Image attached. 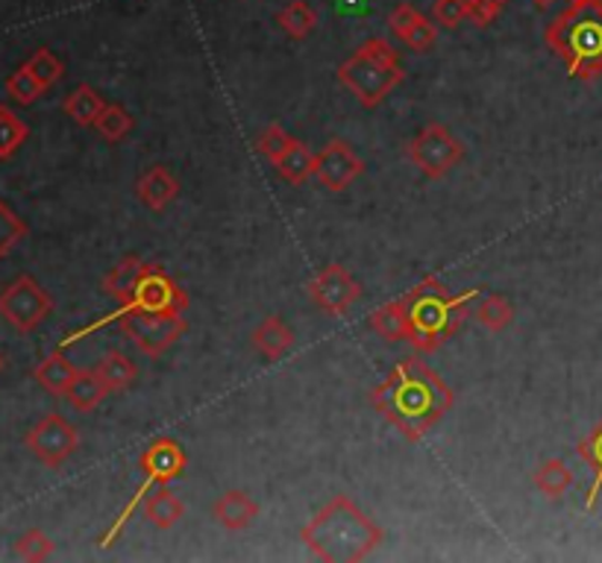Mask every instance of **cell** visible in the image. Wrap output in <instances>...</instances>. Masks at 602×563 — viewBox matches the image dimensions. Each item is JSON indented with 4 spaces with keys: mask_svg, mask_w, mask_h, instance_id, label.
<instances>
[{
    "mask_svg": "<svg viewBox=\"0 0 602 563\" xmlns=\"http://www.w3.org/2000/svg\"><path fill=\"white\" fill-rule=\"evenodd\" d=\"M371 405L405 441L418 443L453 411L455 393L421 355H409L373 388Z\"/></svg>",
    "mask_w": 602,
    "mask_h": 563,
    "instance_id": "1",
    "label": "cell"
},
{
    "mask_svg": "<svg viewBox=\"0 0 602 563\" xmlns=\"http://www.w3.org/2000/svg\"><path fill=\"white\" fill-rule=\"evenodd\" d=\"M382 537L385 531L344 493L332 496L300 531V540L312 557L327 563L364 561L380 546Z\"/></svg>",
    "mask_w": 602,
    "mask_h": 563,
    "instance_id": "2",
    "label": "cell"
},
{
    "mask_svg": "<svg viewBox=\"0 0 602 563\" xmlns=\"http://www.w3.org/2000/svg\"><path fill=\"white\" fill-rule=\"evenodd\" d=\"M476 294V288L453 294L438 277H423L403 296L405 314H409V343L418 352H435L438 346H444L468 320Z\"/></svg>",
    "mask_w": 602,
    "mask_h": 563,
    "instance_id": "3",
    "label": "cell"
},
{
    "mask_svg": "<svg viewBox=\"0 0 602 563\" xmlns=\"http://www.w3.org/2000/svg\"><path fill=\"white\" fill-rule=\"evenodd\" d=\"M544 41L573 80L594 82L602 74V0H570L546 24Z\"/></svg>",
    "mask_w": 602,
    "mask_h": 563,
    "instance_id": "4",
    "label": "cell"
},
{
    "mask_svg": "<svg viewBox=\"0 0 602 563\" xmlns=\"http://www.w3.org/2000/svg\"><path fill=\"white\" fill-rule=\"evenodd\" d=\"M405 80L397 48L382 36L362 41L339 66V82L364 109H377Z\"/></svg>",
    "mask_w": 602,
    "mask_h": 563,
    "instance_id": "5",
    "label": "cell"
},
{
    "mask_svg": "<svg viewBox=\"0 0 602 563\" xmlns=\"http://www.w3.org/2000/svg\"><path fill=\"white\" fill-rule=\"evenodd\" d=\"M53 311V296L44 291L33 277L12 279L3 291H0V318L7 320L9 326L30 335L33 329H39Z\"/></svg>",
    "mask_w": 602,
    "mask_h": 563,
    "instance_id": "6",
    "label": "cell"
},
{
    "mask_svg": "<svg viewBox=\"0 0 602 563\" xmlns=\"http://www.w3.org/2000/svg\"><path fill=\"white\" fill-rule=\"evenodd\" d=\"M118 323L127 332V338L150 359H159L168 346H173L189 332V323L182 314H153V311L141 309H124Z\"/></svg>",
    "mask_w": 602,
    "mask_h": 563,
    "instance_id": "7",
    "label": "cell"
},
{
    "mask_svg": "<svg viewBox=\"0 0 602 563\" xmlns=\"http://www.w3.org/2000/svg\"><path fill=\"white\" fill-rule=\"evenodd\" d=\"M409 162L430 180H441L447 171L464 159V144L447 130L444 123H427L418 139L409 141L405 148Z\"/></svg>",
    "mask_w": 602,
    "mask_h": 563,
    "instance_id": "8",
    "label": "cell"
},
{
    "mask_svg": "<svg viewBox=\"0 0 602 563\" xmlns=\"http://www.w3.org/2000/svg\"><path fill=\"white\" fill-rule=\"evenodd\" d=\"M305 294L314 302V309L323 311L327 318H341L362 300V285L344 264L332 262L305 285Z\"/></svg>",
    "mask_w": 602,
    "mask_h": 563,
    "instance_id": "9",
    "label": "cell"
},
{
    "mask_svg": "<svg viewBox=\"0 0 602 563\" xmlns=\"http://www.w3.org/2000/svg\"><path fill=\"white\" fill-rule=\"evenodd\" d=\"M27 450L33 452L44 466L50 470H59V466L66 464L68 458L74 455L80 450V434L71 423H68L62 414H48L42 416L39 423L27 432Z\"/></svg>",
    "mask_w": 602,
    "mask_h": 563,
    "instance_id": "10",
    "label": "cell"
},
{
    "mask_svg": "<svg viewBox=\"0 0 602 563\" xmlns=\"http://www.w3.org/2000/svg\"><path fill=\"white\" fill-rule=\"evenodd\" d=\"M127 309L153 311V314H182L189 309V294L177 285V279L162 264L148 262L141 270L139 285Z\"/></svg>",
    "mask_w": 602,
    "mask_h": 563,
    "instance_id": "11",
    "label": "cell"
},
{
    "mask_svg": "<svg viewBox=\"0 0 602 563\" xmlns=\"http://www.w3.org/2000/svg\"><path fill=\"white\" fill-rule=\"evenodd\" d=\"M364 173V162L355 155V150L341 139H332L327 148L318 153L314 162V177L327 191H344L350 182H355Z\"/></svg>",
    "mask_w": 602,
    "mask_h": 563,
    "instance_id": "12",
    "label": "cell"
},
{
    "mask_svg": "<svg viewBox=\"0 0 602 563\" xmlns=\"http://www.w3.org/2000/svg\"><path fill=\"white\" fill-rule=\"evenodd\" d=\"M139 466L144 473V482L153 487V484H168L173 479H180L185 473V466H189V455L173 438H159L141 452Z\"/></svg>",
    "mask_w": 602,
    "mask_h": 563,
    "instance_id": "13",
    "label": "cell"
},
{
    "mask_svg": "<svg viewBox=\"0 0 602 563\" xmlns=\"http://www.w3.org/2000/svg\"><path fill=\"white\" fill-rule=\"evenodd\" d=\"M177 194H180V180H177L168 168H162V164H153V168L141 173L139 182H136V197L148 205L150 212L168 209V205L177 200Z\"/></svg>",
    "mask_w": 602,
    "mask_h": 563,
    "instance_id": "14",
    "label": "cell"
},
{
    "mask_svg": "<svg viewBox=\"0 0 602 563\" xmlns=\"http://www.w3.org/2000/svg\"><path fill=\"white\" fill-rule=\"evenodd\" d=\"M212 516L227 531H244L259 516V505L244 490H230V493H223L218 499L215 507H212Z\"/></svg>",
    "mask_w": 602,
    "mask_h": 563,
    "instance_id": "15",
    "label": "cell"
},
{
    "mask_svg": "<svg viewBox=\"0 0 602 563\" xmlns=\"http://www.w3.org/2000/svg\"><path fill=\"white\" fill-rule=\"evenodd\" d=\"M141 514H144V520H148L150 525L168 531L180 523L182 514H185V505H182L177 493L165 490V484H159V490H153V493L144 496V502H141Z\"/></svg>",
    "mask_w": 602,
    "mask_h": 563,
    "instance_id": "16",
    "label": "cell"
},
{
    "mask_svg": "<svg viewBox=\"0 0 602 563\" xmlns=\"http://www.w3.org/2000/svg\"><path fill=\"white\" fill-rule=\"evenodd\" d=\"M253 346L262 352L264 359H282L285 352L294 346V332L282 318H264L257 329H253Z\"/></svg>",
    "mask_w": 602,
    "mask_h": 563,
    "instance_id": "17",
    "label": "cell"
},
{
    "mask_svg": "<svg viewBox=\"0 0 602 563\" xmlns=\"http://www.w3.org/2000/svg\"><path fill=\"white\" fill-rule=\"evenodd\" d=\"M109 396V388L103 384V379L98 375V370H80V373L74 375V382H71V388L66 391V400L68 405L74 411H80V414H89V411H94L100 405V402Z\"/></svg>",
    "mask_w": 602,
    "mask_h": 563,
    "instance_id": "18",
    "label": "cell"
},
{
    "mask_svg": "<svg viewBox=\"0 0 602 563\" xmlns=\"http://www.w3.org/2000/svg\"><path fill=\"white\" fill-rule=\"evenodd\" d=\"M144 264L148 262H141L136 255H127V259H121L116 268L109 270L107 279H103V291H107L109 296H116V300L121 302V309H127L132 302V294H136V285H139Z\"/></svg>",
    "mask_w": 602,
    "mask_h": 563,
    "instance_id": "19",
    "label": "cell"
},
{
    "mask_svg": "<svg viewBox=\"0 0 602 563\" xmlns=\"http://www.w3.org/2000/svg\"><path fill=\"white\" fill-rule=\"evenodd\" d=\"M368 326L391 343L409 341V314H405L403 300H391L385 302V305H380V309L368 318Z\"/></svg>",
    "mask_w": 602,
    "mask_h": 563,
    "instance_id": "20",
    "label": "cell"
},
{
    "mask_svg": "<svg viewBox=\"0 0 602 563\" xmlns=\"http://www.w3.org/2000/svg\"><path fill=\"white\" fill-rule=\"evenodd\" d=\"M77 373H80V370H77L62 352H50L48 359L33 370L36 382L42 384L48 393H53V396H66V391L71 388Z\"/></svg>",
    "mask_w": 602,
    "mask_h": 563,
    "instance_id": "21",
    "label": "cell"
},
{
    "mask_svg": "<svg viewBox=\"0 0 602 563\" xmlns=\"http://www.w3.org/2000/svg\"><path fill=\"white\" fill-rule=\"evenodd\" d=\"M314 162H318V153L305 148L303 141H294V144L273 162V168H277V173H280L285 182H291V185H303L309 177H314Z\"/></svg>",
    "mask_w": 602,
    "mask_h": 563,
    "instance_id": "22",
    "label": "cell"
},
{
    "mask_svg": "<svg viewBox=\"0 0 602 563\" xmlns=\"http://www.w3.org/2000/svg\"><path fill=\"white\" fill-rule=\"evenodd\" d=\"M62 109H66L68 118H71L74 123H80V127H94V121L100 118V112L107 109V100L100 98L98 91L83 82V86H77V89L68 94L66 103H62Z\"/></svg>",
    "mask_w": 602,
    "mask_h": 563,
    "instance_id": "23",
    "label": "cell"
},
{
    "mask_svg": "<svg viewBox=\"0 0 602 563\" xmlns=\"http://www.w3.org/2000/svg\"><path fill=\"white\" fill-rule=\"evenodd\" d=\"M576 455L585 461L591 470H594V482H591V490H588V511H594L596 502H600L602 493V420L588 432V438H582L576 446Z\"/></svg>",
    "mask_w": 602,
    "mask_h": 563,
    "instance_id": "24",
    "label": "cell"
},
{
    "mask_svg": "<svg viewBox=\"0 0 602 563\" xmlns=\"http://www.w3.org/2000/svg\"><path fill=\"white\" fill-rule=\"evenodd\" d=\"M277 24L285 30L294 41H303L314 33L318 27V12H314L305 0H291L277 12Z\"/></svg>",
    "mask_w": 602,
    "mask_h": 563,
    "instance_id": "25",
    "label": "cell"
},
{
    "mask_svg": "<svg viewBox=\"0 0 602 563\" xmlns=\"http://www.w3.org/2000/svg\"><path fill=\"white\" fill-rule=\"evenodd\" d=\"M532 482H535V487L546 499H561L573 487V473H570V466L561 458H546L544 464L535 470V475H532Z\"/></svg>",
    "mask_w": 602,
    "mask_h": 563,
    "instance_id": "26",
    "label": "cell"
},
{
    "mask_svg": "<svg viewBox=\"0 0 602 563\" xmlns=\"http://www.w3.org/2000/svg\"><path fill=\"white\" fill-rule=\"evenodd\" d=\"M98 375L103 379V384L109 388V393H121L127 391L132 382H136V375H139V370H136V364H132L130 359H127L124 352H107L103 359L98 361Z\"/></svg>",
    "mask_w": 602,
    "mask_h": 563,
    "instance_id": "27",
    "label": "cell"
},
{
    "mask_svg": "<svg viewBox=\"0 0 602 563\" xmlns=\"http://www.w3.org/2000/svg\"><path fill=\"white\" fill-rule=\"evenodd\" d=\"M132 127H136V121H132V114L127 112L121 103H107V109H103L98 121H94V130H98L100 139H107L109 144L124 141L132 132Z\"/></svg>",
    "mask_w": 602,
    "mask_h": 563,
    "instance_id": "28",
    "label": "cell"
},
{
    "mask_svg": "<svg viewBox=\"0 0 602 563\" xmlns=\"http://www.w3.org/2000/svg\"><path fill=\"white\" fill-rule=\"evenodd\" d=\"M476 320L491 332H503L509 323L514 320V305L505 296L500 294H488L476 302Z\"/></svg>",
    "mask_w": 602,
    "mask_h": 563,
    "instance_id": "29",
    "label": "cell"
},
{
    "mask_svg": "<svg viewBox=\"0 0 602 563\" xmlns=\"http://www.w3.org/2000/svg\"><path fill=\"white\" fill-rule=\"evenodd\" d=\"M27 135H30V127L12 109L0 107V159H12Z\"/></svg>",
    "mask_w": 602,
    "mask_h": 563,
    "instance_id": "30",
    "label": "cell"
},
{
    "mask_svg": "<svg viewBox=\"0 0 602 563\" xmlns=\"http://www.w3.org/2000/svg\"><path fill=\"white\" fill-rule=\"evenodd\" d=\"M24 68L36 77V80L42 82L44 89H50L53 82H59V80H62V74H66V66H62V59H59L57 53H50L48 48L36 50L33 57H30L24 62Z\"/></svg>",
    "mask_w": 602,
    "mask_h": 563,
    "instance_id": "31",
    "label": "cell"
},
{
    "mask_svg": "<svg viewBox=\"0 0 602 563\" xmlns=\"http://www.w3.org/2000/svg\"><path fill=\"white\" fill-rule=\"evenodd\" d=\"M7 91H9V98L16 100V103H21V107H33L36 100L42 98L48 89H44L42 82L36 80V77L30 74L24 66H21L16 74H9Z\"/></svg>",
    "mask_w": 602,
    "mask_h": 563,
    "instance_id": "32",
    "label": "cell"
},
{
    "mask_svg": "<svg viewBox=\"0 0 602 563\" xmlns=\"http://www.w3.org/2000/svg\"><path fill=\"white\" fill-rule=\"evenodd\" d=\"M16 555L27 563H42L53 555V540L42 529L24 531L16 543Z\"/></svg>",
    "mask_w": 602,
    "mask_h": 563,
    "instance_id": "33",
    "label": "cell"
},
{
    "mask_svg": "<svg viewBox=\"0 0 602 563\" xmlns=\"http://www.w3.org/2000/svg\"><path fill=\"white\" fill-rule=\"evenodd\" d=\"M27 235V223L0 200V259H7L12 253V247Z\"/></svg>",
    "mask_w": 602,
    "mask_h": 563,
    "instance_id": "34",
    "label": "cell"
},
{
    "mask_svg": "<svg viewBox=\"0 0 602 563\" xmlns=\"http://www.w3.org/2000/svg\"><path fill=\"white\" fill-rule=\"evenodd\" d=\"M294 141L298 139H291L289 132L282 130L280 123H271V127H268V130H264L257 139V150L273 164L282 153H285V150L291 148V144H294Z\"/></svg>",
    "mask_w": 602,
    "mask_h": 563,
    "instance_id": "35",
    "label": "cell"
},
{
    "mask_svg": "<svg viewBox=\"0 0 602 563\" xmlns=\"http://www.w3.org/2000/svg\"><path fill=\"white\" fill-rule=\"evenodd\" d=\"M468 18V0H435L432 3V21L438 27L455 30Z\"/></svg>",
    "mask_w": 602,
    "mask_h": 563,
    "instance_id": "36",
    "label": "cell"
},
{
    "mask_svg": "<svg viewBox=\"0 0 602 563\" xmlns=\"http://www.w3.org/2000/svg\"><path fill=\"white\" fill-rule=\"evenodd\" d=\"M421 18L423 12H418L412 3H397V9H391V16H388V30H391V36H397V39L403 41L405 36H409V30H412Z\"/></svg>",
    "mask_w": 602,
    "mask_h": 563,
    "instance_id": "37",
    "label": "cell"
},
{
    "mask_svg": "<svg viewBox=\"0 0 602 563\" xmlns=\"http://www.w3.org/2000/svg\"><path fill=\"white\" fill-rule=\"evenodd\" d=\"M435 39H438V24L432 21V18L423 16L421 21H418V24H414L412 30H409V36H405L403 41L414 50V53H427V50H430L432 44H435Z\"/></svg>",
    "mask_w": 602,
    "mask_h": 563,
    "instance_id": "38",
    "label": "cell"
},
{
    "mask_svg": "<svg viewBox=\"0 0 602 563\" xmlns=\"http://www.w3.org/2000/svg\"><path fill=\"white\" fill-rule=\"evenodd\" d=\"M509 0H468V18L476 27H491Z\"/></svg>",
    "mask_w": 602,
    "mask_h": 563,
    "instance_id": "39",
    "label": "cell"
},
{
    "mask_svg": "<svg viewBox=\"0 0 602 563\" xmlns=\"http://www.w3.org/2000/svg\"><path fill=\"white\" fill-rule=\"evenodd\" d=\"M532 3H535V7H541V9H546V7H553L555 0H532Z\"/></svg>",
    "mask_w": 602,
    "mask_h": 563,
    "instance_id": "40",
    "label": "cell"
},
{
    "mask_svg": "<svg viewBox=\"0 0 602 563\" xmlns=\"http://www.w3.org/2000/svg\"><path fill=\"white\" fill-rule=\"evenodd\" d=\"M0 370H3V352H0Z\"/></svg>",
    "mask_w": 602,
    "mask_h": 563,
    "instance_id": "41",
    "label": "cell"
}]
</instances>
